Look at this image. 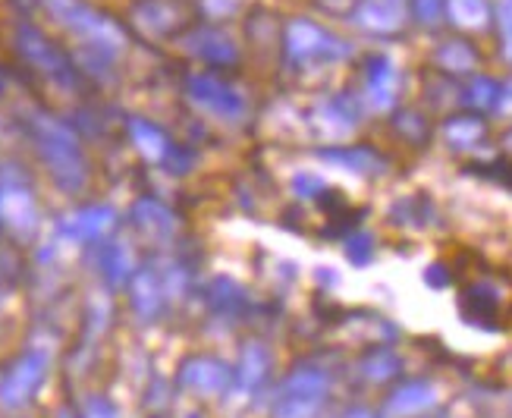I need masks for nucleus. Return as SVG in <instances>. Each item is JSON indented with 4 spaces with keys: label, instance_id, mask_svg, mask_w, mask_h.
I'll return each instance as SVG.
<instances>
[{
    "label": "nucleus",
    "instance_id": "nucleus-10",
    "mask_svg": "<svg viewBox=\"0 0 512 418\" xmlns=\"http://www.w3.org/2000/svg\"><path fill=\"white\" fill-rule=\"evenodd\" d=\"M158 305H161L158 286H154V280L148 274H142L136 280V308H139V315L142 318H151L154 312H158Z\"/></svg>",
    "mask_w": 512,
    "mask_h": 418
},
{
    "label": "nucleus",
    "instance_id": "nucleus-5",
    "mask_svg": "<svg viewBox=\"0 0 512 418\" xmlns=\"http://www.w3.org/2000/svg\"><path fill=\"white\" fill-rule=\"evenodd\" d=\"M440 400V387L431 384V381H409L399 390L390 393V400L384 406V415L387 418H415L421 412L434 409Z\"/></svg>",
    "mask_w": 512,
    "mask_h": 418
},
{
    "label": "nucleus",
    "instance_id": "nucleus-3",
    "mask_svg": "<svg viewBox=\"0 0 512 418\" xmlns=\"http://www.w3.org/2000/svg\"><path fill=\"white\" fill-rule=\"evenodd\" d=\"M44 371H48V362H44V356H38V352H29V356H22L10 374L4 381V390H0V400H4L7 406H26L35 390L41 387L44 381Z\"/></svg>",
    "mask_w": 512,
    "mask_h": 418
},
{
    "label": "nucleus",
    "instance_id": "nucleus-11",
    "mask_svg": "<svg viewBox=\"0 0 512 418\" xmlns=\"http://www.w3.org/2000/svg\"><path fill=\"white\" fill-rule=\"evenodd\" d=\"M132 136L139 139V148L148 154V158H161V151H164L161 132H154V129H151V126H145V123H132Z\"/></svg>",
    "mask_w": 512,
    "mask_h": 418
},
{
    "label": "nucleus",
    "instance_id": "nucleus-8",
    "mask_svg": "<svg viewBox=\"0 0 512 418\" xmlns=\"http://www.w3.org/2000/svg\"><path fill=\"white\" fill-rule=\"evenodd\" d=\"M110 220H114V217H110L107 208H88V211H82V214H76L70 220V230L76 236H101L110 227Z\"/></svg>",
    "mask_w": 512,
    "mask_h": 418
},
{
    "label": "nucleus",
    "instance_id": "nucleus-15",
    "mask_svg": "<svg viewBox=\"0 0 512 418\" xmlns=\"http://www.w3.org/2000/svg\"><path fill=\"white\" fill-rule=\"evenodd\" d=\"M346 418H374V415H371L368 409H352V412H349Z\"/></svg>",
    "mask_w": 512,
    "mask_h": 418
},
{
    "label": "nucleus",
    "instance_id": "nucleus-6",
    "mask_svg": "<svg viewBox=\"0 0 512 418\" xmlns=\"http://www.w3.org/2000/svg\"><path fill=\"white\" fill-rule=\"evenodd\" d=\"M19 44H22V51H26V57L38 66V70H44V73L60 79V82H70V66L63 63V57L35 29H22Z\"/></svg>",
    "mask_w": 512,
    "mask_h": 418
},
{
    "label": "nucleus",
    "instance_id": "nucleus-16",
    "mask_svg": "<svg viewBox=\"0 0 512 418\" xmlns=\"http://www.w3.org/2000/svg\"><path fill=\"white\" fill-rule=\"evenodd\" d=\"M60 418H70V415H60Z\"/></svg>",
    "mask_w": 512,
    "mask_h": 418
},
{
    "label": "nucleus",
    "instance_id": "nucleus-1",
    "mask_svg": "<svg viewBox=\"0 0 512 418\" xmlns=\"http://www.w3.org/2000/svg\"><path fill=\"white\" fill-rule=\"evenodd\" d=\"M35 136H38V148L44 154V161H48L51 173L57 176V183L66 189H79L85 183V164H82V154H79L73 132L60 126L57 120L38 117Z\"/></svg>",
    "mask_w": 512,
    "mask_h": 418
},
{
    "label": "nucleus",
    "instance_id": "nucleus-2",
    "mask_svg": "<svg viewBox=\"0 0 512 418\" xmlns=\"http://www.w3.org/2000/svg\"><path fill=\"white\" fill-rule=\"evenodd\" d=\"M330 378L321 368H299L280 387L274 418H315L327 400Z\"/></svg>",
    "mask_w": 512,
    "mask_h": 418
},
{
    "label": "nucleus",
    "instance_id": "nucleus-4",
    "mask_svg": "<svg viewBox=\"0 0 512 418\" xmlns=\"http://www.w3.org/2000/svg\"><path fill=\"white\" fill-rule=\"evenodd\" d=\"M230 381H233V371L220 359L198 356V359H189L183 365V384L192 393H198V396H220V393H227Z\"/></svg>",
    "mask_w": 512,
    "mask_h": 418
},
{
    "label": "nucleus",
    "instance_id": "nucleus-12",
    "mask_svg": "<svg viewBox=\"0 0 512 418\" xmlns=\"http://www.w3.org/2000/svg\"><path fill=\"white\" fill-rule=\"evenodd\" d=\"M393 371H396V359L390 356V352H381V356H374V359L365 362V374H368V378H374V381L390 378Z\"/></svg>",
    "mask_w": 512,
    "mask_h": 418
},
{
    "label": "nucleus",
    "instance_id": "nucleus-9",
    "mask_svg": "<svg viewBox=\"0 0 512 418\" xmlns=\"http://www.w3.org/2000/svg\"><path fill=\"white\" fill-rule=\"evenodd\" d=\"M264 368H267L264 349L258 343H252L246 352H242V381H246V387H255L264 378Z\"/></svg>",
    "mask_w": 512,
    "mask_h": 418
},
{
    "label": "nucleus",
    "instance_id": "nucleus-7",
    "mask_svg": "<svg viewBox=\"0 0 512 418\" xmlns=\"http://www.w3.org/2000/svg\"><path fill=\"white\" fill-rule=\"evenodd\" d=\"M0 217L13 230L26 233L35 227V202L26 189H4L0 192Z\"/></svg>",
    "mask_w": 512,
    "mask_h": 418
},
{
    "label": "nucleus",
    "instance_id": "nucleus-14",
    "mask_svg": "<svg viewBox=\"0 0 512 418\" xmlns=\"http://www.w3.org/2000/svg\"><path fill=\"white\" fill-rule=\"evenodd\" d=\"M85 418H117V412H114V406H110L107 400L95 396V400L85 403Z\"/></svg>",
    "mask_w": 512,
    "mask_h": 418
},
{
    "label": "nucleus",
    "instance_id": "nucleus-13",
    "mask_svg": "<svg viewBox=\"0 0 512 418\" xmlns=\"http://www.w3.org/2000/svg\"><path fill=\"white\" fill-rule=\"evenodd\" d=\"M447 132H450V139H453L456 145H469V142H475V139L481 136V126H478L475 120H459V123H453Z\"/></svg>",
    "mask_w": 512,
    "mask_h": 418
}]
</instances>
